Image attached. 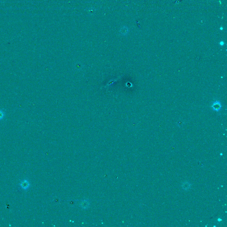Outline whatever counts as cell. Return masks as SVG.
I'll list each match as a JSON object with an SVG mask.
<instances>
[{
	"label": "cell",
	"mask_w": 227,
	"mask_h": 227,
	"mask_svg": "<svg viewBox=\"0 0 227 227\" xmlns=\"http://www.w3.org/2000/svg\"><path fill=\"white\" fill-rule=\"evenodd\" d=\"M20 185L22 189L24 190H27L29 188L30 184L29 181L27 180H24L21 181L20 184Z\"/></svg>",
	"instance_id": "1"
},
{
	"label": "cell",
	"mask_w": 227,
	"mask_h": 227,
	"mask_svg": "<svg viewBox=\"0 0 227 227\" xmlns=\"http://www.w3.org/2000/svg\"><path fill=\"white\" fill-rule=\"evenodd\" d=\"M220 45H224V42H223V41L220 42Z\"/></svg>",
	"instance_id": "4"
},
{
	"label": "cell",
	"mask_w": 227,
	"mask_h": 227,
	"mask_svg": "<svg viewBox=\"0 0 227 227\" xmlns=\"http://www.w3.org/2000/svg\"><path fill=\"white\" fill-rule=\"evenodd\" d=\"M5 116V110L3 109H0V121L2 120Z\"/></svg>",
	"instance_id": "3"
},
{
	"label": "cell",
	"mask_w": 227,
	"mask_h": 227,
	"mask_svg": "<svg viewBox=\"0 0 227 227\" xmlns=\"http://www.w3.org/2000/svg\"><path fill=\"white\" fill-rule=\"evenodd\" d=\"M220 30H223V28H222V27H221V28H220Z\"/></svg>",
	"instance_id": "5"
},
{
	"label": "cell",
	"mask_w": 227,
	"mask_h": 227,
	"mask_svg": "<svg viewBox=\"0 0 227 227\" xmlns=\"http://www.w3.org/2000/svg\"><path fill=\"white\" fill-rule=\"evenodd\" d=\"M211 107L215 111H219L221 108V103L219 101H216L214 102L213 104L211 105Z\"/></svg>",
	"instance_id": "2"
}]
</instances>
